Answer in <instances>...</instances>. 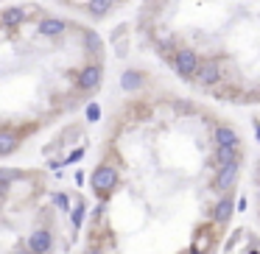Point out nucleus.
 I'll use <instances>...</instances> for the list:
<instances>
[{
	"instance_id": "f257e3e1",
	"label": "nucleus",
	"mask_w": 260,
	"mask_h": 254,
	"mask_svg": "<svg viewBox=\"0 0 260 254\" xmlns=\"http://www.w3.org/2000/svg\"><path fill=\"white\" fill-rule=\"evenodd\" d=\"M235 126L202 103H137L115 159L132 170V254H218L243 170Z\"/></svg>"
},
{
	"instance_id": "f03ea898",
	"label": "nucleus",
	"mask_w": 260,
	"mask_h": 254,
	"mask_svg": "<svg viewBox=\"0 0 260 254\" xmlns=\"http://www.w3.org/2000/svg\"><path fill=\"white\" fill-rule=\"evenodd\" d=\"M143 31L193 89L260 106V0H148Z\"/></svg>"
},
{
	"instance_id": "7ed1b4c3",
	"label": "nucleus",
	"mask_w": 260,
	"mask_h": 254,
	"mask_svg": "<svg viewBox=\"0 0 260 254\" xmlns=\"http://www.w3.org/2000/svg\"><path fill=\"white\" fill-rule=\"evenodd\" d=\"M115 179H118L115 165H112V162H106V165H101L95 173H92V190L104 196V193H109V190L115 187Z\"/></svg>"
},
{
	"instance_id": "20e7f679",
	"label": "nucleus",
	"mask_w": 260,
	"mask_h": 254,
	"mask_svg": "<svg viewBox=\"0 0 260 254\" xmlns=\"http://www.w3.org/2000/svg\"><path fill=\"white\" fill-rule=\"evenodd\" d=\"M101 84V65H87L84 70L79 73V89L90 92Z\"/></svg>"
},
{
	"instance_id": "39448f33",
	"label": "nucleus",
	"mask_w": 260,
	"mask_h": 254,
	"mask_svg": "<svg viewBox=\"0 0 260 254\" xmlns=\"http://www.w3.org/2000/svg\"><path fill=\"white\" fill-rule=\"evenodd\" d=\"M51 232H45V229H39V232H34L31 237H28V252L31 254H48L51 252Z\"/></svg>"
},
{
	"instance_id": "423d86ee",
	"label": "nucleus",
	"mask_w": 260,
	"mask_h": 254,
	"mask_svg": "<svg viewBox=\"0 0 260 254\" xmlns=\"http://www.w3.org/2000/svg\"><path fill=\"white\" fill-rule=\"evenodd\" d=\"M65 22L62 20H45L42 25H39V34H45V36H59V34H65Z\"/></svg>"
},
{
	"instance_id": "0eeeda50",
	"label": "nucleus",
	"mask_w": 260,
	"mask_h": 254,
	"mask_svg": "<svg viewBox=\"0 0 260 254\" xmlns=\"http://www.w3.org/2000/svg\"><path fill=\"white\" fill-rule=\"evenodd\" d=\"M112 6H115V0H90V3H87V9H90L92 17H104Z\"/></svg>"
},
{
	"instance_id": "6e6552de",
	"label": "nucleus",
	"mask_w": 260,
	"mask_h": 254,
	"mask_svg": "<svg viewBox=\"0 0 260 254\" xmlns=\"http://www.w3.org/2000/svg\"><path fill=\"white\" fill-rule=\"evenodd\" d=\"M17 148V134L12 132H0V154H9Z\"/></svg>"
},
{
	"instance_id": "1a4fd4ad",
	"label": "nucleus",
	"mask_w": 260,
	"mask_h": 254,
	"mask_svg": "<svg viewBox=\"0 0 260 254\" xmlns=\"http://www.w3.org/2000/svg\"><path fill=\"white\" fill-rule=\"evenodd\" d=\"M3 25H17V22L23 20V9H9V11H3Z\"/></svg>"
},
{
	"instance_id": "9d476101",
	"label": "nucleus",
	"mask_w": 260,
	"mask_h": 254,
	"mask_svg": "<svg viewBox=\"0 0 260 254\" xmlns=\"http://www.w3.org/2000/svg\"><path fill=\"white\" fill-rule=\"evenodd\" d=\"M81 218H84V210H81V207H79V210L73 212V223H76V226H79V223H81Z\"/></svg>"
},
{
	"instance_id": "9b49d317",
	"label": "nucleus",
	"mask_w": 260,
	"mask_h": 254,
	"mask_svg": "<svg viewBox=\"0 0 260 254\" xmlns=\"http://www.w3.org/2000/svg\"><path fill=\"white\" fill-rule=\"evenodd\" d=\"M84 254H101V252H98V249H87Z\"/></svg>"
},
{
	"instance_id": "f8f14e48",
	"label": "nucleus",
	"mask_w": 260,
	"mask_h": 254,
	"mask_svg": "<svg viewBox=\"0 0 260 254\" xmlns=\"http://www.w3.org/2000/svg\"><path fill=\"white\" fill-rule=\"evenodd\" d=\"M14 254H31V252H28V249H20V252H14Z\"/></svg>"
},
{
	"instance_id": "ddd939ff",
	"label": "nucleus",
	"mask_w": 260,
	"mask_h": 254,
	"mask_svg": "<svg viewBox=\"0 0 260 254\" xmlns=\"http://www.w3.org/2000/svg\"><path fill=\"white\" fill-rule=\"evenodd\" d=\"M258 190H260V173H258Z\"/></svg>"
}]
</instances>
